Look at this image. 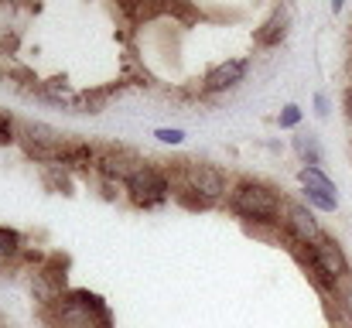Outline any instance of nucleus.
I'll use <instances>...</instances> for the list:
<instances>
[{
  "label": "nucleus",
  "mask_w": 352,
  "mask_h": 328,
  "mask_svg": "<svg viewBox=\"0 0 352 328\" xmlns=\"http://www.w3.org/2000/svg\"><path fill=\"white\" fill-rule=\"evenodd\" d=\"M311 256H315V263H318V270L336 284V281H342L346 274H349V263H346V253L339 250V243L336 239H329V236H322L315 246H311Z\"/></svg>",
  "instance_id": "obj_6"
},
{
  "label": "nucleus",
  "mask_w": 352,
  "mask_h": 328,
  "mask_svg": "<svg viewBox=\"0 0 352 328\" xmlns=\"http://www.w3.org/2000/svg\"><path fill=\"white\" fill-rule=\"evenodd\" d=\"M346 107H349V116H352V89L346 93Z\"/></svg>",
  "instance_id": "obj_18"
},
{
  "label": "nucleus",
  "mask_w": 352,
  "mask_h": 328,
  "mask_svg": "<svg viewBox=\"0 0 352 328\" xmlns=\"http://www.w3.org/2000/svg\"><path fill=\"white\" fill-rule=\"evenodd\" d=\"M230 206H233L239 216L256 219V222H270L274 216H280V199L270 185H260V182H243L236 185V192L230 195Z\"/></svg>",
  "instance_id": "obj_2"
},
{
  "label": "nucleus",
  "mask_w": 352,
  "mask_h": 328,
  "mask_svg": "<svg viewBox=\"0 0 352 328\" xmlns=\"http://www.w3.org/2000/svg\"><path fill=\"white\" fill-rule=\"evenodd\" d=\"M342 308H346V315L352 318V291H346V294H342Z\"/></svg>",
  "instance_id": "obj_17"
},
{
  "label": "nucleus",
  "mask_w": 352,
  "mask_h": 328,
  "mask_svg": "<svg viewBox=\"0 0 352 328\" xmlns=\"http://www.w3.org/2000/svg\"><path fill=\"white\" fill-rule=\"evenodd\" d=\"M175 199H178V202H182L185 209H195V212H199V209H209V206H212V202H209L206 195L192 192L188 185H185V188H178V192H175Z\"/></svg>",
  "instance_id": "obj_11"
},
{
  "label": "nucleus",
  "mask_w": 352,
  "mask_h": 328,
  "mask_svg": "<svg viewBox=\"0 0 352 328\" xmlns=\"http://www.w3.org/2000/svg\"><path fill=\"white\" fill-rule=\"evenodd\" d=\"M298 120H301V109L284 107V113H280V127H298Z\"/></svg>",
  "instance_id": "obj_14"
},
{
  "label": "nucleus",
  "mask_w": 352,
  "mask_h": 328,
  "mask_svg": "<svg viewBox=\"0 0 352 328\" xmlns=\"http://www.w3.org/2000/svg\"><path fill=\"white\" fill-rule=\"evenodd\" d=\"M287 10H274L270 14V21L256 31V45H263V48H270V45H280L284 41V34H287Z\"/></svg>",
  "instance_id": "obj_8"
},
{
  "label": "nucleus",
  "mask_w": 352,
  "mask_h": 328,
  "mask_svg": "<svg viewBox=\"0 0 352 328\" xmlns=\"http://www.w3.org/2000/svg\"><path fill=\"white\" fill-rule=\"evenodd\" d=\"M154 137H157L161 144H182V140H185V130H178V127H161V130H154Z\"/></svg>",
  "instance_id": "obj_13"
},
{
  "label": "nucleus",
  "mask_w": 352,
  "mask_h": 328,
  "mask_svg": "<svg viewBox=\"0 0 352 328\" xmlns=\"http://www.w3.org/2000/svg\"><path fill=\"white\" fill-rule=\"evenodd\" d=\"M298 178H301V185H305V188H311V192H322V195H332V199H339V195H336V185H332V182H329V178H325V175H322L318 168H301V175H298Z\"/></svg>",
  "instance_id": "obj_9"
},
{
  "label": "nucleus",
  "mask_w": 352,
  "mask_h": 328,
  "mask_svg": "<svg viewBox=\"0 0 352 328\" xmlns=\"http://www.w3.org/2000/svg\"><path fill=\"white\" fill-rule=\"evenodd\" d=\"M284 226H287V232H291L298 243H305V246H315V243L322 239L318 219L311 216L305 206H298V202H287V206H284Z\"/></svg>",
  "instance_id": "obj_5"
},
{
  "label": "nucleus",
  "mask_w": 352,
  "mask_h": 328,
  "mask_svg": "<svg viewBox=\"0 0 352 328\" xmlns=\"http://www.w3.org/2000/svg\"><path fill=\"white\" fill-rule=\"evenodd\" d=\"M185 185L199 195H206L209 202H216L226 192V175L212 164H188L185 168Z\"/></svg>",
  "instance_id": "obj_4"
},
{
  "label": "nucleus",
  "mask_w": 352,
  "mask_h": 328,
  "mask_svg": "<svg viewBox=\"0 0 352 328\" xmlns=\"http://www.w3.org/2000/svg\"><path fill=\"white\" fill-rule=\"evenodd\" d=\"M21 250V236L14 232V229H7V226H0V260H7V256H14Z\"/></svg>",
  "instance_id": "obj_12"
},
{
  "label": "nucleus",
  "mask_w": 352,
  "mask_h": 328,
  "mask_svg": "<svg viewBox=\"0 0 352 328\" xmlns=\"http://www.w3.org/2000/svg\"><path fill=\"white\" fill-rule=\"evenodd\" d=\"M243 76H246V62H243V58H230V62L216 65V69L206 76V89H209V93H223V89L236 86Z\"/></svg>",
  "instance_id": "obj_7"
},
{
  "label": "nucleus",
  "mask_w": 352,
  "mask_h": 328,
  "mask_svg": "<svg viewBox=\"0 0 352 328\" xmlns=\"http://www.w3.org/2000/svg\"><path fill=\"white\" fill-rule=\"evenodd\" d=\"M315 107H318V113L325 116V113H329V100H325V96H315Z\"/></svg>",
  "instance_id": "obj_16"
},
{
  "label": "nucleus",
  "mask_w": 352,
  "mask_h": 328,
  "mask_svg": "<svg viewBox=\"0 0 352 328\" xmlns=\"http://www.w3.org/2000/svg\"><path fill=\"white\" fill-rule=\"evenodd\" d=\"M10 140H14V123H10V116L0 113V144H10Z\"/></svg>",
  "instance_id": "obj_15"
},
{
  "label": "nucleus",
  "mask_w": 352,
  "mask_h": 328,
  "mask_svg": "<svg viewBox=\"0 0 352 328\" xmlns=\"http://www.w3.org/2000/svg\"><path fill=\"white\" fill-rule=\"evenodd\" d=\"M294 147H298V154L308 161V168H315V164L322 161V151H318V140H315V137H294Z\"/></svg>",
  "instance_id": "obj_10"
},
{
  "label": "nucleus",
  "mask_w": 352,
  "mask_h": 328,
  "mask_svg": "<svg viewBox=\"0 0 352 328\" xmlns=\"http://www.w3.org/2000/svg\"><path fill=\"white\" fill-rule=\"evenodd\" d=\"M58 322L62 328H110V311L103 298L89 291H72L58 298Z\"/></svg>",
  "instance_id": "obj_1"
},
{
  "label": "nucleus",
  "mask_w": 352,
  "mask_h": 328,
  "mask_svg": "<svg viewBox=\"0 0 352 328\" xmlns=\"http://www.w3.org/2000/svg\"><path fill=\"white\" fill-rule=\"evenodd\" d=\"M126 192H130V199H133L137 206L151 209V206H161V202L168 199L171 185H168V178H164L157 168L137 164V168H133V175L126 178Z\"/></svg>",
  "instance_id": "obj_3"
}]
</instances>
